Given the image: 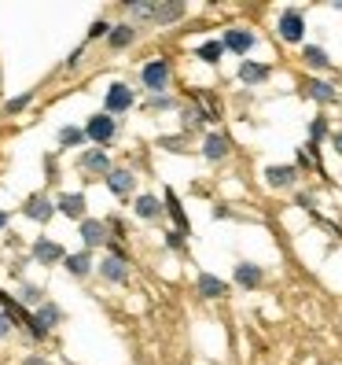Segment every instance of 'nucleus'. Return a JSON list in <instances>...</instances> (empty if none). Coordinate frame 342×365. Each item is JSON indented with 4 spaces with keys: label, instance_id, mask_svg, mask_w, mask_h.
<instances>
[{
    "label": "nucleus",
    "instance_id": "nucleus-1",
    "mask_svg": "<svg viewBox=\"0 0 342 365\" xmlns=\"http://www.w3.org/2000/svg\"><path fill=\"white\" fill-rule=\"evenodd\" d=\"M169 78H173V67H169V59H147L144 67H140V85L151 96L166 93L169 89Z\"/></svg>",
    "mask_w": 342,
    "mask_h": 365
},
{
    "label": "nucleus",
    "instance_id": "nucleus-2",
    "mask_svg": "<svg viewBox=\"0 0 342 365\" xmlns=\"http://www.w3.org/2000/svg\"><path fill=\"white\" fill-rule=\"evenodd\" d=\"M137 103V96H133V89L125 81H111L107 85V96H103V111L111 115V118H118V115H125L129 107Z\"/></svg>",
    "mask_w": 342,
    "mask_h": 365
},
{
    "label": "nucleus",
    "instance_id": "nucleus-3",
    "mask_svg": "<svg viewBox=\"0 0 342 365\" xmlns=\"http://www.w3.org/2000/svg\"><path fill=\"white\" fill-rule=\"evenodd\" d=\"M114 133H118V122L111 118V115H92L89 122H85V137H89V144H96V148H103L107 152V144L114 140Z\"/></svg>",
    "mask_w": 342,
    "mask_h": 365
},
{
    "label": "nucleus",
    "instance_id": "nucleus-4",
    "mask_svg": "<svg viewBox=\"0 0 342 365\" xmlns=\"http://www.w3.org/2000/svg\"><path fill=\"white\" fill-rule=\"evenodd\" d=\"M276 37L284 41V45H298V41L306 37V19L298 8H287L280 19H276Z\"/></svg>",
    "mask_w": 342,
    "mask_h": 365
},
{
    "label": "nucleus",
    "instance_id": "nucleus-5",
    "mask_svg": "<svg viewBox=\"0 0 342 365\" xmlns=\"http://www.w3.org/2000/svg\"><path fill=\"white\" fill-rule=\"evenodd\" d=\"M78 170L85 178H107L111 174V155H107L103 148H89V152L78 155Z\"/></svg>",
    "mask_w": 342,
    "mask_h": 365
},
{
    "label": "nucleus",
    "instance_id": "nucleus-6",
    "mask_svg": "<svg viewBox=\"0 0 342 365\" xmlns=\"http://www.w3.org/2000/svg\"><path fill=\"white\" fill-rule=\"evenodd\" d=\"M96 269H100V277L107 284H125L129 281V262H125L122 255H103V259L96 262Z\"/></svg>",
    "mask_w": 342,
    "mask_h": 365
},
{
    "label": "nucleus",
    "instance_id": "nucleus-7",
    "mask_svg": "<svg viewBox=\"0 0 342 365\" xmlns=\"http://www.w3.org/2000/svg\"><path fill=\"white\" fill-rule=\"evenodd\" d=\"M221 45H225V52H232V56H247L254 45H258V37H254L247 26H228L225 37H221Z\"/></svg>",
    "mask_w": 342,
    "mask_h": 365
},
{
    "label": "nucleus",
    "instance_id": "nucleus-8",
    "mask_svg": "<svg viewBox=\"0 0 342 365\" xmlns=\"http://www.w3.org/2000/svg\"><path fill=\"white\" fill-rule=\"evenodd\" d=\"M103 181H107V188H111L114 196H133L137 192V174L129 166H111V174H107Z\"/></svg>",
    "mask_w": 342,
    "mask_h": 365
},
{
    "label": "nucleus",
    "instance_id": "nucleus-9",
    "mask_svg": "<svg viewBox=\"0 0 342 365\" xmlns=\"http://www.w3.org/2000/svg\"><path fill=\"white\" fill-rule=\"evenodd\" d=\"M23 214L30 222H41V225H48L52 218H55V200H48V196H30L26 203H23Z\"/></svg>",
    "mask_w": 342,
    "mask_h": 365
},
{
    "label": "nucleus",
    "instance_id": "nucleus-10",
    "mask_svg": "<svg viewBox=\"0 0 342 365\" xmlns=\"http://www.w3.org/2000/svg\"><path fill=\"white\" fill-rule=\"evenodd\" d=\"M78 232H81L85 247H103V244H111V232H107V222H100V218H85V222L78 225Z\"/></svg>",
    "mask_w": 342,
    "mask_h": 365
},
{
    "label": "nucleus",
    "instance_id": "nucleus-11",
    "mask_svg": "<svg viewBox=\"0 0 342 365\" xmlns=\"http://www.w3.org/2000/svg\"><path fill=\"white\" fill-rule=\"evenodd\" d=\"M63 259H67V251H63L55 240H48V236L33 240V262H41V266H59Z\"/></svg>",
    "mask_w": 342,
    "mask_h": 365
},
{
    "label": "nucleus",
    "instance_id": "nucleus-12",
    "mask_svg": "<svg viewBox=\"0 0 342 365\" xmlns=\"http://www.w3.org/2000/svg\"><path fill=\"white\" fill-rule=\"evenodd\" d=\"M85 192H63V196L55 200V210L59 214H67V218H74V222H85Z\"/></svg>",
    "mask_w": 342,
    "mask_h": 365
},
{
    "label": "nucleus",
    "instance_id": "nucleus-13",
    "mask_svg": "<svg viewBox=\"0 0 342 365\" xmlns=\"http://www.w3.org/2000/svg\"><path fill=\"white\" fill-rule=\"evenodd\" d=\"M228 152H232V144H228L225 133H206V140H203V159L206 163H225Z\"/></svg>",
    "mask_w": 342,
    "mask_h": 365
},
{
    "label": "nucleus",
    "instance_id": "nucleus-14",
    "mask_svg": "<svg viewBox=\"0 0 342 365\" xmlns=\"http://www.w3.org/2000/svg\"><path fill=\"white\" fill-rule=\"evenodd\" d=\"M265 185L269 188H294L298 185V166H265Z\"/></svg>",
    "mask_w": 342,
    "mask_h": 365
},
{
    "label": "nucleus",
    "instance_id": "nucleus-15",
    "mask_svg": "<svg viewBox=\"0 0 342 365\" xmlns=\"http://www.w3.org/2000/svg\"><path fill=\"white\" fill-rule=\"evenodd\" d=\"M232 277H236V284L243 288V292H254L262 284V266H254V262H236V269H232Z\"/></svg>",
    "mask_w": 342,
    "mask_h": 365
},
{
    "label": "nucleus",
    "instance_id": "nucleus-16",
    "mask_svg": "<svg viewBox=\"0 0 342 365\" xmlns=\"http://www.w3.org/2000/svg\"><path fill=\"white\" fill-rule=\"evenodd\" d=\"M196 292L203 299H221V295H228V284L221 281V277H213V273H199L196 277Z\"/></svg>",
    "mask_w": 342,
    "mask_h": 365
},
{
    "label": "nucleus",
    "instance_id": "nucleus-17",
    "mask_svg": "<svg viewBox=\"0 0 342 365\" xmlns=\"http://www.w3.org/2000/svg\"><path fill=\"white\" fill-rule=\"evenodd\" d=\"M133 41H137V26H133V23H114V26H111V34H107V45H111L114 52L129 48Z\"/></svg>",
    "mask_w": 342,
    "mask_h": 365
},
{
    "label": "nucleus",
    "instance_id": "nucleus-18",
    "mask_svg": "<svg viewBox=\"0 0 342 365\" xmlns=\"http://www.w3.org/2000/svg\"><path fill=\"white\" fill-rule=\"evenodd\" d=\"M269 67H265V63H254V59H243L240 63V81L243 85H265L269 81Z\"/></svg>",
    "mask_w": 342,
    "mask_h": 365
},
{
    "label": "nucleus",
    "instance_id": "nucleus-19",
    "mask_svg": "<svg viewBox=\"0 0 342 365\" xmlns=\"http://www.w3.org/2000/svg\"><path fill=\"white\" fill-rule=\"evenodd\" d=\"M63 266H67L70 277H89V273L96 269V262H92V255H89V251H74V255H67V259H63Z\"/></svg>",
    "mask_w": 342,
    "mask_h": 365
},
{
    "label": "nucleus",
    "instance_id": "nucleus-20",
    "mask_svg": "<svg viewBox=\"0 0 342 365\" xmlns=\"http://www.w3.org/2000/svg\"><path fill=\"white\" fill-rule=\"evenodd\" d=\"M133 210H137V218H144V222H159V218H162V210H166V203L155 200V196H137Z\"/></svg>",
    "mask_w": 342,
    "mask_h": 365
},
{
    "label": "nucleus",
    "instance_id": "nucleus-21",
    "mask_svg": "<svg viewBox=\"0 0 342 365\" xmlns=\"http://www.w3.org/2000/svg\"><path fill=\"white\" fill-rule=\"evenodd\" d=\"M306 93H309V100H316V103H335V100H338V89H335L328 78H313Z\"/></svg>",
    "mask_w": 342,
    "mask_h": 365
},
{
    "label": "nucleus",
    "instance_id": "nucleus-22",
    "mask_svg": "<svg viewBox=\"0 0 342 365\" xmlns=\"http://www.w3.org/2000/svg\"><path fill=\"white\" fill-rule=\"evenodd\" d=\"M302 63L309 71H331V56H328V48H320V45H306L302 48Z\"/></svg>",
    "mask_w": 342,
    "mask_h": 365
},
{
    "label": "nucleus",
    "instance_id": "nucleus-23",
    "mask_svg": "<svg viewBox=\"0 0 342 365\" xmlns=\"http://www.w3.org/2000/svg\"><path fill=\"white\" fill-rule=\"evenodd\" d=\"M33 321H37V325L45 329V332H52V329H59L63 310H59L55 303H45V307H37V310H33Z\"/></svg>",
    "mask_w": 342,
    "mask_h": 365
},
{
    "label": "nucleus",
    "instance_id": "nucleus-24",
    "mask_svg": "<svg viewBox=\"0 0 342 365\" xmlns=\"http://www.w3.org/2000/svg\"><path fill=\"white\" fill-rule=\"evenodd\" d=\"M181 115H184V130H196V125H203V122H213L218 115H210V107H199V103H188V107H181Z\"/></svg>",
    "mask_w": 342,
    "mask_h": 365
},
{
    "label": "nucleus",
    "instance_id": "nucleus-25",
    "mask_svg": "<svg viewBox=\"0 0 342 365\" xmlns=\"http://www.w3.org/2000/svg\"><path fill=\"white\" fill-rule=\"evenodd\" d=\"M188 15V4H155V23L159 26H169V23H177V19H184Z\"/></svg>",
    "mask_w": 342,
    "mask_h": 365
},
{
    "label": "nucleus",
    "instance_id": "nucleus-26",
    "mask_svg": "<svg viewBox=\"0 0 342 365\" xmlns=\"http://www.w3.org/2000/svg\"><path fill=\"white\" fill-rule=\"evenodd\" d=\"M85 140H89V137H85V125H63V130H59V148H63V152H70V148H78Z\"/></svg>",
    "mask_w": 342,
    "mask_h": 365
},
{
    "label": "nucleus",
    "instance_id": "nucleus-27",
    "mask_svg": "<svg viewBox=\"0 0 342 365\" xmlns=\"http://www.w3.org/2000/svg\"><path fill=\"white\" fill-rule=\"evenodd\" d=\"M196 56H199V63H206V67H218L221 56H225V45L221 41H206V45L196 48Z\"/></svg>",
    "mask_w": 342,
    "mask_h": 365
},
{
    "label": "nucleus",
    "instance_id": "nucleus-28",
    "mask_svg": "<svg viewBox=\"0 0 342 365\" xmlns=\"http://www.w3.org/2000/svg\"><path fill=\"white\" fill-rule=\"evenodd\" d=\"M18 303L23 307H45L48 299H45V288H37V284H18Z\"/></svg>",
    "mask_w": 342,
    "mask_h": 365
},
{
    "label": "nucleus",
    "instance_id": "nucleus-29",
    "mask_svg": "<svg viewBox=\"0 0 342 365\" xmlns=\"http://www.w3.org/2000/svg\"><path fill=\"white\" fill-rule=\"evenodd\" d=\"M166 210H169V218H173V225H177V232H184L188 236V218H184V207L177 203V196L166 188Z\"/></svg>",
    "mask_w": 342,
    "mask_h": 365
},
{
    "label": "nucleus",
    "instance_id": "nucleus-30",
    "mask_svg": "<svg viewBox=\"0 0 342 365\" xmlns=\"http://www.w3.org/2000/svg\"><path fill=\"white\" fill-rule=\"evenodd\" d=\"M320 140H331V125H328L324 115H313V122H309V144L316 148Z\"/></svg>",
    "mask_w": 342,
    "mask_h": 365
},
{
    "label": "nucleus",
    "instance_id": "nucleus-31",
    "mask_svg": "<svg viewBox=\"0 0 342 365\" xmlns=\"http://www.w3.org/2000/svg\"><path fill=\"white\" fill-rule=\"evenodd\" d=\"M173 107H177V100L169 93H159V96L147 100V111H173Z\"/></svg>",
    "mask_w": 342,
    "mask_h": 365
},
{
    "label": "nucleus",
    "instance_id": "nucleus-32",
    "mask_svg": "<svg viewBox=\"0 0 342 365\" xmlns=\"http://www.w3.org/2000/svg\"><path fill=\"white\" fill-rule=\"evenodd\" d=\"M30 100H33V93H23V96L8 100V103H4V115H18V111H26V107H30Z\"/></svg>",
    "mask_w": 342,
    "mask_h": 365
},
{
    "label": "nucleus",
    "instance_id": "nucleus-33",
    "mask_svg": "<svg viewBox=\"0 0 342 365\" xmlns=\"http://www.w3.org/2000/svg\"><path fill=\"white\" fill-rule=\"evenodd\" d=\"M125 11H129L133 19H151L155 15V4H140V0H133V4H125Z\"/></svg>",
    "mask_w": 342,
    "mask_h": 365
},
{
    "label": "nucleus",
    "instance_id": "nucleus-34",
    "mask_svg": "<svg viewBox=\"0 0 342 365\" xmlns=\"http://www.w3.org/2000/svg\"><path fill=\"white\" fill-rule=\"evenodd\" d=\"M111 26H114V23H107V19H96V23L89 26V41H100V37H107V34H111Z\"/></svg>",
    "mask_w": 342,
    "mask_h": 365
},
{
    "label": "nucleus",
    "instance_id": "nucleus-35",
    "mask_svg": "<svg viewBox=\"0 0 342 365\" xmlns=\"http://www.w3.org/2000/svg\"><path fill=\"white\" fill-rule=\"evenodd\" d=\"M166 247H169V251H181V247H184V232L166 229Z\"/></svg>",
    "mask_w": 342,
    "mask_h": 365
},
{
    "label": "nucleus",
    "instance_id": "nucleus-36",
    "mask_svg": "<svg viewBox=\"0 0 342 365\" xmlns=\"http://www.w3.org/2000/svg\"><path fill=\"white\" fill-rule=\"evenodd\" d=\"M294 203L302 207V210H313V214H316V200L309 196V192H298V200H294Z\"/></svg>",
    "mask_w": 342,
    "mask_h": 365
},
{
    "label": "nucleus",
    "instance_id": "nucleus-37",
    "mask_svg": "<svg viewBox=\"0 0 342 365\" xmlns=\"http://www.w3.org/2000/svg\"><path fill=\"white\" fill-rule=\"evenodd\" d=\"M11 329H15V325H11L8 310H0V339H8V336H11Z\"/></svg>",
    "mask_w": 342,
    "mask_h": 365
},
{
    "label": "nucleus",
    "instance_id": "nucleus-38",
    "mask_svg": "<svg viewBox=\"0 0 342 365\" xmlns=\"http://www.w3.org/2000/svg\"><path fill=\"white\" fill-rule=\"evenodd\" d=\"M81 56H85V45H78L70 56H67V63H63V67H67V71H74L78 67V63H81Z\"/></svg>",
    "mask_w": 342,
    "mask_h": 365
},
{
    "label": "nucleus",
    "instance_id": "nucleus-39",
    "mask_svg": "<svg viewBox=\"0 0 342 365\" xmlns=\"http://www.w3.org/2000/svg\"><path fill=\"white\" fill-rule=\"evenodd\" d=\"M159 144H162V148H169V152H184V140H181V137H162Z\"/></svg>",
    "mask_w": 342,
    "mask_h": 365
},
{
    "label": "nucleus",
    "instance_id": "nucleus-40",
    "mask_svg": "<svg viewBox=\"0 0 342 365\" xmlns=\"http://www.w3.org/2000/svg\"><path fill=\"white\" fill-rule=\"evenodd\" d=\"M331 148H335V155L342 159V130H338V133H331Z\"/></svg>",
    "mask_w": 342,
    "mask_h": 365
},
{
    "label": "nucleus",
    "instance_id": "nucleus-41",
    "mask_svg": "<svg viewBox=\"0 0 342 365\" xmlns=\"http://www.w3.org/2000/svg\"><path fill=\"white\" fill-rule=\"evenodd\" d=\"M23 365H48V358H41V354H30V358H23Z\"/></svg>",
    "mask_w": 342,
    "mask_h": 365
},
{
    "label": "nucleus",
    "instance_id": "nucleus-42",
    "mask_svg": "<svg viewBox=\"0 0 342 365\" xmlns=\"http://www.w3.org/2000/svg\"><path fill=\"white\" fill-rule=\"evenodd\" d=\"M4 229H8V214H4V210H0V232H4Z\"/></svg>",
    "mask_w": 342,
    "mask_h": 365
},
{
    "label": "nucleus",
    "instance_id": "nucleus-43",
    "mask_svg": "<svg viewBox=\"0 0 342 365\" xmlns=\"http://www.w3.org/2000/svg\"><path fill=\"white\" fill-rule=\"evenodd\" d=\"M331 8H335V11H342V0H335V4H331Z\"/></svg>",
    "mask_w": 342,
    "mask_h": 365
}]
</instances>
